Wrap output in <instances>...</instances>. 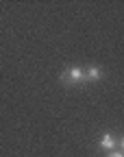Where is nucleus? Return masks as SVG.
<instances>
[{
    "label": "nucleus",
    "mask_w": 124,
    "mask_h": 157,
    "mask_svg": "<svg viewBox=\"0 0 124 157\" xmlns=\"http://www.w3.org/2000/svg\"><path fill=\"white\" fill-rule=\"evenodd\" d=\"M61 83L63 85H78V83H85V70L81 68H70L61 74Z\"/></svg>",
    "instance_id": "f257e3e1"
},
{
    "label": "nucleus",
    "mask_w": 124,
    "mask_h": 157,
    "mask_svg": "<svg viewBox=\"0 0 124 157\" xmlns=\"http://www.w3.org/2000/svg\"><path fill=\"white\" fill-rule=\"evenodd\" d=\"M100 78H102V70H100L98 66H89V68L85 70V81L96 83V81H100Z\"/></svg>",
    "instance_id": "f03ea898"
},
{
    "label": "nucleus",
    "mask_w": 124,
    "mask_h": 157,
    "mask_svg": "<svg viewBox=\"0 0 124 157\" xmlns=\"http://www.w3.org/2000/svg\"><path fill=\"white\" fill-rule=\"evenodd\" d=\"M100 146L102 148H107V151H111L113 146H115V140H113V135H102V140H100Z\"/></svg>",
    "instance_id": "7ed1b4c3"
},
{
    "label": "nucleus",
    "mask_w": 124,
    "mask_h": 157,
    "mask_svg": "<svg viewBox=\"0 0 124 157\" xmlns=\"http://www.w3.org/2000/svg\"><path fill=\"white\" fill-rule=\"evenodd\" d=\"M109 157H124V153H115L113 151V153H109Z\"/></svg>",
    "instance_id": "20e7f679"
},
{
    "label": "nucleus",
    "mask_w": 124,
    "mask_h": 157,
    "mask_svg": "<svg viewBox=\"0 0 124 157\" xmlns=\"http://www.w3.org/2000/svg\"><path fill=\"white\" fill-rule=\"evenodd\" d=\"M122 148H124V137H122Z\"/></svg>",
    "instance_id": "39448f33"
}]
</instances>
